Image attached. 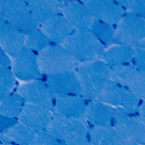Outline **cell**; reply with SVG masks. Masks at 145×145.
Listing matches in <instances>:
<instances>
[{
  "label": "cell",
  "instance_id": "obj_1",
  "mask_svg": "<svg viewBox=\"0 0 145 145\" xmlns=\"http://www.w3.org/2000/svg\"><path fill=\"white\" fill-rule=\"evenodd\" d=\"M75 71L80 83L83 96L89 101L96 100L111 80L112 69L101 59L80 64Z\"/></svg>",
  "mask_w": 145,
  "mask_h": 145
},
{
  "label": "cell",
  "instance_id": "obj_2",
  "mask_svg": "<svg viewBox=\"0 0 145 145\" xmlns=\"http://www.w3.org/2000/svg\"><path fill=\"white\" fill-rule=\"evenodd\" d=\"M88 129L84 120L66 117L54 112L48 131L69 145H90Z\"/></svg>",
  "mask_w": 145,
  "mask_h": 145
},
{
  "label": "cell",
  "instance_id": "obj_3",
  "mask_svg": "<svg viewBox=\"0 0 145 145\" xmlns=\"http://www.w3.org/2000/svg\"><path fill=\"white\" fill-rule=\"evenodd\" d=\"M62 45L79 65L101 59L105 49L89 31H75Z\"/></svg>",
  "mask_w": 145,
  "mask_h": 145
},
{
  "label": "cell",
  "instance_id": "obj_4",
  "mask_svg": "<svg viewBox=\"0 0 145 145\" xmlns=\"http://www.w3.org/2000/svg\"><path fill=\"white\" fill-rule=\"evenodd\" d=\"M113 126L137 145H145V119L138 109L114 108Z\"/></svg>",
  "mask_w": 145,
  "mask_h": 145
},
{
  "label": "cell",
  "instance_id": "obj_5",
  "mask_svg": "<svg viewBox=\"0 0 145 145\" xmlns=\"http://www.w3.org/2000/svg\"><path fill=\"white\" fill-rule=\"evenodd\" d=\"M41 72L45 76L75 70L79 64L66 48L52 44L37 54Z\"/></svg>",
  "mask_w": 145,
  "mask_h": 145
},
{
  "label": "cell",
  "instance_id": "obj_6",
  "mask_svg": "<svg viewBox=\"0 0 145 145\" xmlns=\"http://www.w3.org/2000/svg\"><path fill=\"white\" fill-rule=\"evenodd\" d=\"M0 15L26 35L39 27L27 1L0 0Z\"/></svg>",
  "mask_w": 145,
  "mask_h": 145
},
{
  "label": "cell",
  "instance_id": "obj_7",
  "mask_svg": "<svg viewBox=\"0 0 145 145\" xmlns=\"http://www.w3.org/2000/svg\"><path fill=\"white\" fill-rule=\"evenodd\" d=\"M145 40V19L127 11L116 27L113 44L137 48Z\"/></svg>",
  "mask_w": 145,
  "mask_h": 145
},
{
  "label": "cell",
  "instance_id": "obj_8",
  "mask_svg": "<svg viewBox=\"0 0 145 145\" xmlns=\"http://www.w3.org/2000/svg\"><path fill=\"white\" fill-rule=\"evenodd\" d=\"M96 100L114 108L138 109L141 101L126 86L110 80Z\"/></svg>",
  "mask_w": 145,
  "mask_h": 145
},
{
  "label": "cell",
  "instance_id": "obj_9",
  "mask_svg": "<svg viewBox=\"0 0 145 145\" xmlns=\"http://www.w3.org/2000/svg\"><path fill=\"white\" fill-rule=\"evenodd\" d=\"M27 103L41 106L54 112L56 96L45 80L41 79L22 82L16 90Z\"/></svg>",
  "mask_w": 145,
  "mask_h": 145
},
{
  "label": "cell",
  "instance_id": "obj_10",
  "mask_svg": "<svg viewBox=\"0 0 145 145\" xmlns=\"http://www.w3.org/2000/svg\"><path fill=\"white\" fill-rule=\"evenodd\" d=\"M111 80L126 86L142 101H145V72L130 63L112 69Z\"/></svg>",
  "mask_w": 145,
  "mask_h": 145
},
{
  "label": "cell",
  "instance_id": "obj_11",
  "mask_svg": "<svg viewBox=\"0 0 145 145\" xmlns=\"http://www.w3.org/2000/svg\"><path fill=\"white\" fill-rule=\"evenodd\" d=\"M11 69L17 79L25 82L41 79L37 54L24 47L12 57Z\"/></svg>",
  "mask_w": 145,
  "mask_h": 145
},
{
  "label": "cell",
  "instance_id": "obj_12",
  "mask_svg": "<svg viewBox=\"0 0 145 145\" xmlns=\"http://www.w3.org/2000/svg\"><path fill=\"white\" fill-rule=\"evenodd\" d=\"M93 19L109 23L115 27L127 12L120 1H84Z\"/></svg>",
  "mask_w": 145,
  "mask_h": 145
},
{
  "label": "cell",
  "instance_id": "obj_13",
  "mask_svg": "<svg viewBox=\"0 0 145 145\" xmlns=\"http://www.w3.org/2000/svg\"><path fill=\"white\" fill-rule=\"evenodd\" d=\"M45 80L56 97L83 96L75 70L46 76Z\"/></svg>",
  "mask_w": 145,
  "mask_h": 145
},
{
  "label": "cell",
  "instance_id": "obj_14",
  "mask_svg": "<svg viewBox=\"0 0 145 145\" xmlns=\"http://www.w3.org/2000/svg\"><path fill=\"white\" fill-rule=\"evenodd\" d=\"M53 114L54 112L48 109L27 103L18 120L39 134L48 131Z\"/></svg>",
  "mask_w": 145,
  "mask_h": 145
},
{
  "label": "cell",
  "instance_id": "obj_15",
  "mask_svg": "<svg viewBox=\"0 0 145 145\" xmlns=\"http://www.w3.org/2000/svg\"><path fill=\"white\" fill-rule=\"evenodd\" d=\"M61 13L76 31H89L94 20L83 1H63Z\"/></svg>",
  "mask_w": 145,
  "mask_h": 145
},
{
  "label": "cell",
  "instance_id": "obj_16",
  "mask_svg": "<svg viewBox=\"0 0 145 145\" xmlns=\"http://www.w3.org/2000/svg\"><path fill=\"white\" fill-rule=\"evenodd\" d=\"M1 49L13 57L25 46L26 35L0 17Z\"/></svg>",
  "mask_w": 145,
  "mask_h": 145
},
{
  "label": "cell",
  "instance_id": "obj_17",
  "mask_svg": "<svg viewBox=\"0 0 145 145\" xmlns=\"http://www.w3.org/2000/svg\"><path fill=\"white\" fill-rule=\"evenodd\" d=\"M39 27L45 33L52 44L62 45L76 30L61 12Z\"/></svg>",
  "mask_w": 145,
  "mask_h": 145
},
{
  "label": "cell",
  "instance_id": "obj_18",
  "mask_svg": "<svg viewBox=\"0 0 145 145\" xmlns=\"http://www.w3.org/2000/svg\"><path fill=\"white\" fill-rule=\"evenodd\" d=\"M88 127L90 145H137L114 126Z\"/></svg>",
  "mask_w": 145,
  "mask_h": 145
},
{
  "label": "cell",
  "instance_id": "obj_19",
  "mask_svg": "<svg viewBox=\"0 0 145 145\" xmlns=\"http://www.w3.org/2000/svg\"><path fill=\"white\" fill-rule=\"evenodd\" d=\"M88 102L83 96L56 97L54 112L66 117L84 120Z\"/></svg>",
  "mask_w": 145,
  "mask_h": 145
},
{
  "label": "cell",
  "instance_id": "obj_20",
  "mask_svg": "<svg viewBox=\"0 0 145 145\" xmlns=\"http://www.w3.org/2000/svg\"><path fill=\"white\" fill-rule=\"evenodd\" d=\"M84 120L91 126H113V107L97 100L90 101Z\"/></svg>",
  "mask_w": 145,
  "mask_h": 145
},
{
  "label": "cell",
  "instance_id": "obj_21",
  "mask_svg": "<svg viewBox=\"0 0 145 145\" xmlns=\"http://www.w3.org/2000/svg\"><path fill=\"white\" fill-rule=\"evenodd\" d=\"M37 134L19 121L0 133L1 145H34Z\"/></svg>",
  "mask_w": 145,
  "mask_h": 145
},
{
  "label": "cell",
  "instance_id": "obj_22",
  "mask_svg": "<svg viewBox=\"0 0 145 145\" xmlns=\"http://www.w3.org/2000/svg\"><path fill=\"white\" fill-rule=\"evenodd\" d=\"M27 2L39 26L61 13L63 6V1L29 0Z\"/></svg>",
  "mask_w": 145,
  "mask_h": 145
},
{
  "label": "cell",
  "instance_id": "obj_23",
  "mask_svg": "<svg viewBox=\"0 0 145 145\" xmlns=\"http://www.w3.org/2000/svg\"><path fill=\"white\" fill-rule=\"evenodd\" d=\"M112 45L104 50L101 58L111 69L133 63L135 48L119 44Z\"/></svg>",
  "mask_w": 145,
  "mask_h": 145
},
{
  "label": "cell",
  "instance_id": "obj_24",
  "mask_svg": "<svg viewBox=\"0 0 145 145\" xmlns=\"http://www.w3.org/2000/svg\"><path fill=\"white\" fill-rule=\"evenodd\" d=\"M1 114L18 118L24 108L27 101L15 91L0 100Z\"/></svg>",
  "mask_w": 145,
  "mask_h": 145
},
{
  "label": "cell",
  "instance_id": "obj_25",
  "mask_svg": "<svg viewBox=\"0 0 145 145\" xmlns=\"http://www.w3.org/2000/svg\"><path fill=\"white\" fill-rule=\"evenodd\" d=\"M89 31L105 49L113 44L116 32L115 26L94 19Z\"/></svg>",
  "mask_w": 145,
  "mask_h": 145
},
{
  "label": "cell",
  "instance_id": "obj_26",
  "mask_svg": "<svg viewBox=\"0 0 145 145\" xmlns=\"http://www.w3.org/2000/svg\"><path fill=\"white\" fill-rule=\"evenodd\" d=\"M52 44L51 41L39 27L26 35L25 47L37 54Z\"/></svg>",
  "mask_w": 145,
  "mask_h": 145
},
{
  "label": "cell",
  "instance_id": "obj_27",
  "mask_svg": "<svg viewBox=\"0 0 145 145\" xmlns=\"http://www.w3.org/2000/svg\"><path fill=\"white\" fill-rule=\"evenodd\" d=\"M17 80L11 67L0 66V100L15 91Z\"/></svg>",
  "mask_w": 145,
  "mask_h": 145
},
{
  "label": "cell",
  "instance_id": "obj_28",
  "mask_svg": "<svg viewBox=\"0 0 145 145\" xmlns=\"http://www.w3.org/2000/svg\"><path fill=\"white\" fill-rule=\"evenodd\" d=\"M34 145H69L48 131L37 134Z\"/></svg>",
  "mask_w": 145,
  "mask_h": 145
},
{
  "label": "cell",
  "instance_id": "obj_29",
  "mask_svg": "<svg viewBox=\"0 0 145 145\" xmlns=\"http://www.w3.org/2000/svg\"><path fill=\"white\" fill-rule=\"evenodd\" d=\"M127 11L134 12L145 19V1H120Z\"/></svg>",
  "mask_w": 145,
  "mask_h": 145
},
{
  "label": "cell",
  "instance_id": "obj_30",
  "mask_svg": "<svg viewBox=\"0 0 145 145\" xmlns=\"http://www.w3.org/2000/svg\"><path fill=\"white\" fill-rule=\"evenodd\" d=\"M138 68L145 72V49L142 48H135V53L133 61Z\"/></svg>",
  "mask_w": 145,
  "mask_h": 145
},
{
  "label": "cell",
  "instance_id": "obj_31",
  "mask_svg": "<svg viewBox=\"0 0 145 145\" xmlns=\"http://www.w3.org/2000/svg\"><path fill=\"white\" fill-rule=\"evenodd\" d=\"M19 121L18 118L1 114L0 116V133H3L12 127Z\"/></svg>",
  "mask_w": 145,
  "mask_h": 145
},
{
  "label": "cell",
  "instance_id": "obj_32",
  "mask_svg": "<svg viewBox=\"0 0 145 145\" xmlns=\"http://www.w3.org/2000/svg\"><path fill=\"white\" fill-rule=\"evenodd\" d=\"M12 57L1 49L0 52V66L11 67Z\"/></svg>",
  "mask_w": 145,
  "mask_h": 145
},
{
  "label": "cell",
  "instance_id": "obj_33",
  "mask_svg": "<svg viewBox=\"0 0 145 145\" xmlns=\"http://www.w3.org/2000/svg\"><path fill=\"white\" fill-rule=\"evenodd\" d=\"M138 110L140 115L145 119V101L141 102Z\"/></svg>",
  "mask_w": 145,
  "mask_h": 145
},
{
  "label": "cell",
  "instance_id": "obj_34",
  "mask_svg": "<svg viewBox=\"0 0 145 145\" xmlns=\"http://www.w3.org/2000/svg\"><path fill=\"white\" fill-rule=\"evenodd\" d=\"M137 47L142 48H144V49H145V40H144Z\"/></svg>",
  "mask_w": 145,
  "mask_h": 145
}]
</instances>
